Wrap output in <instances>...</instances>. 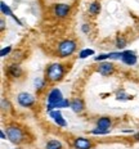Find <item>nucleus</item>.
I'll list each match as a JSON object with an SVG mask.
<instances>
[{"label":"nucleus","mask_w":139,"mask_h":149,"mask_svg":"<svg viewBox=\"0 0 139 149\" xmlns=\"http://www.w3.org/2000/svg\"><path fill=\"white\" fill-rule=\"evenodd\" d=\"M93 54H94V50H92V49H84V50H81V53H80V58L85 59V58H88L89 55H93Z\"/></svg>","instance_id":"6ab92c4d"},{"label":"nucleus","mask_w":139,"mask_h":149,"mask_svg":"<svg viewBox=\"0 0 139 149\" xmlns=\"http://www.w3.org/2000/svg\"><path fill=\"white\" fill-rule=\"evenodd\" d=\"M68 12H70V5H67V4H57L54 7V14L57 15L58 18L67 17Z\"/></svg>","instance_id":"423d86ee"},{"label":"nucleus","mask_w":139,"mask_h":149,"mask_svg":"<svg viewBox=\"0 0 139 149\" xmlns=\"http://www.w3.org/2000/svg\"><path fill=\"white\" fill-rule=\"evenodd\" d=\"M0 8H1V13H3V14H5V15H12V17H13L14 19L17 21V22L20 23V24H21V22H20V21L17 19V17H15V15L13 14V12L10 10V8H9L8 5H7V4H5V3H4V1H1V4H0Z\"/></svg>","instance_id":"4468645a"},{"label":"nucleus","mask_w":139,"mask_h":149,"mask_svg":"<svg viewBox=\"0 0 139 149\" xmlns=\"http://www.w3.org/2000/svg\"><path fill=\"white\" fill-rule=\"evenodd\" d=\"M17 99H18V103L22 107H31L35 103V98L31 94H29V93H21V94H18Z\"/></svg>","instance_id":"20e7f679"},{"label":"nucleus","mask_w":139,"mask_h":149,"mask_svg":"<svg viewBox=\"0 0 139 149\" xmlns=\"http://www.w3.org/2000/svg\"><path fill=\"white\" fill-rule=\"evenodd\" d=\"M121 61H122L125 64H128V66H133V64L137 63V55H135L133 52H130V50L122 52Z\"/></svg>","instance_id":"39448f33"},{"label":"nucleus","mask_w":139,"mask_h":149,"mask_svg":"<svg viewBox=\"0 0 139 149\" xmlns=\"http://www.w3.org/2000/svg\"><path fill=\"white\" fill-rule=\"evenodd\" d=\"M10 50H12V46H7V48L1 49V52H0V55H1V57H5V55H8L9 53H10Z\"/></svg>","instance_id":"5701e85b"},{"label":"nucleus","mask_w":139,"mask_h":149,"mask_svg":"<svg viewBox=\"0 0 139 149\" xmlns=\"http://www.w3.org/2000/svg\"><path fill=\"white\" fill-rule=\"evenodd\" d=\"M0 135H1V139H7V136H5V134H4V132H0Z\"/></svg>","instance_id":"bb28decb"},{"label":"nucleus","mask_w":139,"mask_h":149,"mask_svg":"<svg viewBox=\"0 0 139 149\" xmlns=\"http://www.w3.org/2000/svg\"><path fill=\"white\" fill-rule=\"evenodd\" d=\"M63 74H64V68L59 63L52 64V66H49L48 70H46V79L52 82H57V81H59V80H62Z\"/></svg>","instance_id":"f257e3e1"},{"label":"nucleus","mask_w":139,"mask_h":149,"mask_svg":"<svg viewBox=\"0 0 139 149\" xmlns=\"http://www.w3.org/2000/svg\"><path fill=\"white\" fill-rule=\"evenodd\" d=\"M110 59H117V58H121L122 53H110Z\"/></svg>","instance_id":"b1692460"},{"label":"nucleus","mask_w":139,"mask_h":149,"mask_svg":"<svg viewBox=\"0 0 139 149\" xmlns=\"http://www.w3.org/2000/svg\"><path fill=\"white\" fill-rule=\"evenodd\" d=\"M116 99L117 100H126V99H130V97H128L124 90H119L117 94H116Z\"/></svg>","instance_id":"aec40b11"},{"label":"nucleus","mask_w":139,"mask_h":149,"mask_svg":"<svg viewBox=\"0 0 139 149\" xmlns=\"http://www.w3.org/2000/svg\"><path fill=\"white\" fill-rule=\"evenodd\" d=\"M71 108H72V111L75 112V113H80V112L84 111V102L81 100V99H73L72 102H71Z\"/></svg>","instance_id":"9b49d317"},{"label":"nucleus","mask_w":139,"mask_h":149,"mask_svg":"<svg viewBox=\"0 0 139 149\" xmlns=\"http://www.w3.org/2000/svg\"><path fill=\"white\" fill-rule=\"evenodd\" d=\"M7 135H8L9 140L12 143H14V144H20L24 138L22 129H20V127H17V126H9L7 129Z\"/></svg>","instance_id":"7ed1b4c3"},{"label":"nucleus","mask_w":139,"mask_h":149,"mask_svg":"<svg viewBox=\"0 0 139 149\" xmlns=\"http://www.w3.org/2000/svg\"><path fill=\"white\" fill-rule=\"evenodd\" d=\"M81 29H82V32H85V33H88L89 30H90V29H89V24H82Z\"/></svg>","instance_id":"a878e982"},{"label":"nucleus","mask_w":139,"mask_h":149,"mask_svg":"<svg viewBox=\"0 0 139 149\" xmlns=\"http://www.w3.org/2000/svg\"><path fill=\"white\" fill-rule=\"evenodd\" d=\"M50 117H53L54 121H55V123H57L58 126H62V127H64L67 125V122H66V120L62 117V114H61V112L59 111H52L50 112Z\"/></svg>","instance_id":"9d476101"},{"label":"nucleus","mask_w":139,"mask_h":149,"mask_svg":"<svg viewBox=\"0 0 139 149\" xmlns=\"http://www.w3.org/2000/svg\"><path fill=\"white\" fill-rule=\"evenodd\" d=\"M44 85H45V82L43 81V80H40V79H36V80H35V86H36V90H41L43 88H44Z\"/></svg>","instance_id":"4be33fe9"},{"label":"nucleus","mask_w":139,"mask_h":149,"mask_svg":"<svg viewBox=\"0 0 139 149\" xmlns=\"http://www.w3.org/2000/svg\"><path fill=\"white\" fill-rule=\"evenodd\" d=\"M107 58H110L108 54H101V55H98V57H95L94 61H104V59H107Z\"/></svg>","instance_id":"393cba45"},{"label":"nucleus","mask_w":139,"mask_h":149,"mask_svg":"<svg viewBox=\"0 0 139 149\" xmlns=\"http://www.w3.org/2000/svg\"><path fill=\"white\" fill-rule=\"evenodd\" d=\"M68 105H71V103H70L68 100H67V99H64V98H63L61 102L55 103L53 107H54V108H64V107H68Z\"/></svg>","instance_id":"a211bd4d"},{"label":"nucleus","mask_w":139,"mask_h":149,"mask_svg":"<svg viewBox=\"0 0 139 149\" xmlns=\"http://www.w3.org/2000/svg\"><path fill=\"white\" fill-rule=\"evenodd\" d=\"M46 149H62V144L58 140H50L46 143Z\"/></svg>","instance_id":"dca6fc26"},{"label":"nucleus","mask_w":139,"mask_h":149,"mask_svg":"<svg viewBox=\"0 0 139 149\" xmlns=\"http://www.w3.org/2000/svg\"><path fill=\"white\" fill-rule=\"evenodd\" d=\"M116 46H117L119 49H124V48L126 46V40L124 39L122 36H119V37L116 39Z\"/></svg>","instance_id":"f3484780"},{"label":"nucleus","mask_w":139,"mask_h":149,"mask_svg":"<svg viewBox=\"0 0 139 149\" xmlns=\"http://www.w3.org/2000/svg\"><path fill=\"white\" fill-rule=\"evenodd\" d=\"M8 72L13 77H20L21 74H22V70H21V67L18 66V64H12V66L9 67Z\"/></svg>","instance_id":"ddd939ff"},{"label":"nucleus","mask_w":139,"mask_h":149,"mask_svg":"<svg viewBox=\"0 0 139 149\" xmlns=\"http://www.w3.org/2000/svg\"><path fill=\"white\" fill-rule=\"evenodd\" d=\"M73 147L76 149H90L92 143H90V140H88V139H85V138H77V139H75V141H73Z\"/></svg>","instance_id":"1a4fd4ad"},{"label":"nucleus","mask_w":139,"mask_h":149,"mask_svg":"<svg viewBox=\"0 0 139 149\" xmlns=\"http://www.w3.org/2000/svg\"><path fill=\"white\" fill-rule=\"evenodd\" d=\"M62 99H63L62 93H61V90H58V89H53L48 94V102H49V104H52V105H54L55 103L61 102Z\"/></svg>","instance_id":"0eeeda50"},{"label":"nucleus","mask_w":139,"mask_h":149,"mask_svg":"<svg viewBox=\"0 0 139 149\" xmlns=\"http://www.w3.org/2000/svg\"><path fill=\"white\" fill-rule=\"evenodd\" d=\"M135 139H137V140H139V134L135 135Z\"/></svg>","instance_id":"c85d7f7f"},{"label":"nucleus","mask_w":139,"mask_h":149,"mask_svg":"<svg viewBox=\"0 0 139 149\" xmlns=\"http://www.w3.org/2000/svg\"><path fill=\"white\" fill-rule=\"evenodd\" d=\"M101 12V4L99 3H92L89 5V13L92 14H99Z\"/></svg>","instance_id":"2eb2a0df"},{"label":"nucleus","mask_w":139,"mask_h":149,"mask_svg":"<svg viewBox=\"0 0 139 149\" xmlns=\"http://www.w3.org/2000/svg\"><path fill=\"white\" fill-rule=\"evenodd\" d=\"M0 24H1V30H4V21H0Z\"/></svg>","instance_id":"cd10ccee"},{"label":"nucleus","mask_w":139,"mask_h":149,"mask_svg":"<svg viewBox=\"0 0 139 149\" xmlns=\"http://www.w3.org/2000/svg\"><path fill=\"white\" fill-rule=\"evenodd\" d=\"M110 132V130H103V129H95V130H93L92 131V134H94V135H106Z\"/></svg>","instance_id":"412c9836"},{"label":"nucleus","mask_w":139,"mask_h":149,"mask_svg":"<svg viewBox=\"0 0 139 149\" xmlns=\"http://www.w3.org/2000/svg\"><path fill=\"white\" fill-rule=\"evenodd\" d=\"M76 50V42L73 40H63V41L59 44L58 46V53L62 58H66V57H70L73 52Z\"/></svg>","instance_id":"f03ea898"},{"label":"nucleus","mask_w":139,"mask_h":149,"mask_svg":"<svg viewBox=\"0 0 139 149\" xmlns=\"http://www.w3.org/2000/svg\"><path fill=\"white\" fill-rule=\"evenodd\" d=\"M98 72L103 76H110L111 73L113 72V64L110 63V62H104V63H101L98 66Z\"/></svg>","instance_id":"6e6552de"},{"label":"nucleus","mask_w":139,"mask_h":149,"mask_svg":"<svg viewBox=\"0 0 139 149\" xmlns=\"http://www.w3.org/2000/svg\"><path fill=\"white\" fill-rule=\"evenodd\" d=\"M97 126H98V129L110 130V126H111V118H108V117H102V118L98 120Z\"/></svg>","instance_id":"f8f14e48"}]
</instances>
